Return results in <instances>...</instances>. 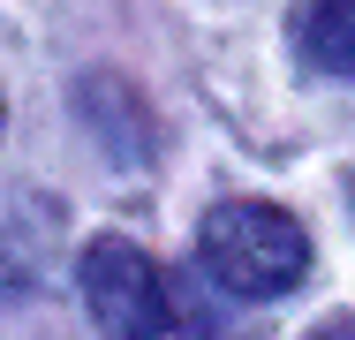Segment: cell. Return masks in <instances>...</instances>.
<instances>
[{
	"mask_svg": "<svg viewBox=\"0 0 355 340\" xmlns=\"http://www.w3.org/2000/svg\"><path fill=\"white\" fill-rule=\"evenodd\" d=\"M83 303H91L106 340H189L166 272L151 265L137 242H121V235H98L83 250Z\"/></svg>",
	"mask_w": 355,
	"mask_h": 340,
	"instance_id": "cell-2",
	"label": "cell"
},
{
	"mask_svg": "<svg viewBox=\"0 0 355 340\" xmlns=\"http://www.w3.org/2000/svg\"><path fill=\"white\" fill-rule=\"evenodd\" d=\"M310 340H355V318H325V325H318Z\"/></svg>",
	"mask_w": 355,
	"mask_h": 340,
	"instance_id": "cell-5",
	"label": "cell"
},
{
	"mask_svg": "<svg viewBox=\"0 0 355 340\" xmlns=\"http://www.w3.org/2000/svg\"><path fill=\"white\" fill-rule=\"evenodd\" d=\"M197 265L212 272V287L242 303H280L310 272V235L265 197H227L197 227Z\"/></svg>",
	"mask_w": 355,
	"mask_h": 340,
	"instance_id": "cell-1",
	"label": "cell"
},
{
	"mask_svg": "<svg viewBox=\"0 0 355 340\" xmlns=\"http://www.w3.org/2000/svg\"><path fill=\"white\" fill-rule=\"evenodd\" d=\"M295 46L302 61L325 68V76H355V8L348 0H318V8H295Z\"/></svg>",
	"mask_w": 355,
	"mask_h": 340,
	"instance_id": "cell-4",
	"label": "cell"
},
{
	"mask_svg": "<svg viewBox=\"0 0 355 340\" xmlns=\"http://www.w3.org/2000/svg\"><path fill=\"white\" fill-rule=\"evenodd\" d=\"M46 242H53V219H46V212L0 197V303H15V295H31V287H38Z\"/></svg>",
	"mask_w": 355,
	"mask_h": 340,
	"instance_id": "cell-3",
	"label": "cell"
}]
</instances>
